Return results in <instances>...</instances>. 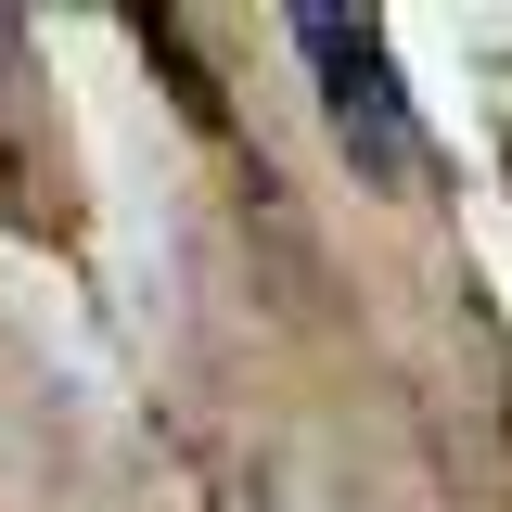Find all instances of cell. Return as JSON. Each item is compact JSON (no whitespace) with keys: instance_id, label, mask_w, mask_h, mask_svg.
<instances>
[{"instance_id":"6da1fadb","label":"cell","mask_w":512,"mask_h":512,"mask_svg":"<svg viewBox=\"0 0 512 512\" xmlns=\"http://www.w3.org/2000/svg\"><path fill=\"white\" fill-rule=\"evenodd\" d=\"M295 52H308L320 116L359 154V180H423V116H410L397 64H384V26H359V13H295Z\"/></svg>"},{"instance_id":"7a4b0ae2","label":"cell","mask_w":512,"mask_h":512,"mask_svg":"<svg viewBox=\"0 0 512 512\" xmlns=\"http://www.w3.org/2000/svg\"><path fill=\"white\" fill-rule=\"evenodd\" d=\"M231 512H269V500H231Z\"/></svg>"}]
</instances>
